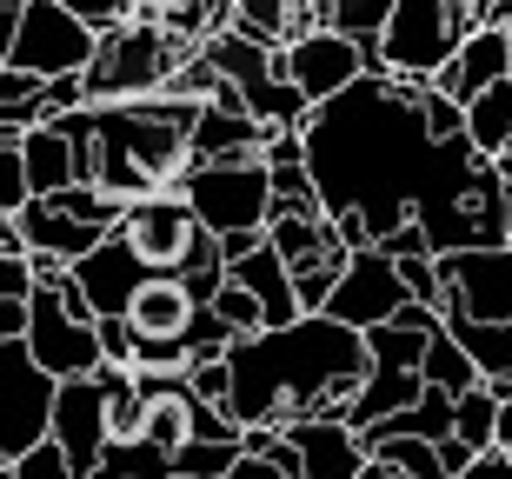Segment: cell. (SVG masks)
<instances>
[{
    "mask_svg": "<svg viewBox=\"0 0 512 479\" xmlns=\"http://www.w3.org/2000/svg\"><path fill=\"white\" fill-rule=\"evenodd\" d=\"M240 426H286V420H346L373 373V340L340 313H300L293 326H260L227 346Z\"/></svg>",
    "mask_w": 512,
    "mask_h": 479,
    "instance_id": "cell-1",
    "label": "cell"
},
{
    "mask_svg": "<svg viewBox=\"0 0 512 479\" xmlns=\"http://www.w3.org/2000/svg\"><path fill=\"white\" fill-rule=\"evenodd\" d=\"M200 107L207 100H187V94H140V100L100 107V180L94 187L120 193V200L187 187V173L200 167V154H193Z\"/></svg>",
    "mask_w": 512,
    "mask_h": 479,
    "instance_id": "cell-2",
    "label": "cell"
},
{
    "mask_svg": "<svg viewBox=\"0 0 512 479\" xmlns=\"http://www.w3.org/2000/svg\"><path fill=\"white\" fill-rule=\"evenodd\" d=\"M187 47L160 27V20H127L114 34H100V54L87 67V107H114V100L167 94L180 74Z\"/></svg>",
    "mask_w": 512,
    "mask_h": 479,
    "instance_id": "cell-3",
    "label": "cell"
},
{
    "mask_svg": "<svg viewBox=\"0 0 512 479\" xmlns=\"http://www.w3.org/2000/svg\"><path fill=\"white\" fill-rule=\"evenodd\" d=\"M473 27L479 7H466V0H399L380 40V67L406 80H439V67L466 47Z\"/></svg>",
    "mask_w": 512,
    "mask_h": 479,
    "instance_id": "cell-4",
    "label": "cell"
},
{
    "mask_svg": "<svg viewBox=\"0 0 512 479\" xmlns=\"http://www.w3.org/2000/svg\"><path fill=\"white\" fill-rule=\"evenodd\" d=\"M60 373L40 366V353L20 340H0V460H27L34 446L54 440Z\"/></svg>",
    "mask_w": 512,
    "mask_h": 479,
    "instance_id": "cell-5",
    "label": "cell"
},
{
    "mask_svg": "<svg viewBox=\"0 0 512 479\" xmlns=\"http://www.w3.org/2000/svg\"><path fill=\"white\" fill-rule=\"evenodd\" d=\"M94 54H100V34L67 0H27L20 7V27L0 47V67H27L40 80H60V74H87Z\"/></svg>",
    "mask_w": 512,
    "mask_h": 479,
    "instance_id": "cell-6",
    "label": "cell"
},
{
    "mask_svg": "<svg viewBox=\"0 0 512 479\" xmlns=\"http://www.w3.org/2000/svg\"><path fill=\"white\" fill-rule=\"evenodd\" d=\"M187 200L220 240L273 227V167L266 160H200L187 173Z\"/></svg>",
    "mask_w": 512,
    "mask_h": 479,
    "instance_id": "cell-7",
    "label": "cell"
},
{
    "mask_svg": "<svg viewBox=\"0 0 512 479\" xmlns=\"http://www.w3.org/2000/svg\"><path fill=\"white\" fill-rule=\"evenodd\" d=\"M27 346L40 353V366H54L60 380L100 373V360H107V346H100V313H80L67 287H34Z\"/></svg>",
    "mask_w": 512,
    "mask_h": 479,
    "instance_id": "cell-8",
    "label": "cell"
},
{
    "mask_svg": "<svg viewBox=\"0 0 512 479\" xmlns=\"http://www.w3.org/2000/svg\"><path fill=\"white\" fill-rule=\"evenodd\" d=\"M280 67H286V80L320 107V100L346 94L360 74H373V54H366L353 34H340V27H313V34L280 40Z\"/></svg>",
    "mask_w": 512,
    "mask_h": 479,
    "instance_id": "cell-9",
    "label": "cell"
},
{
    "mask_svg": "<svg viewBox=\"0 0 512 479\" xmlns=\"http://www.w3.org/2000/svg\"><path fill=\"white\" fill-rule=\"evenodd\" d=\"M153 260H140V247H133L127 233H107V240H100V247H87L74 260V280H67V293H74V307L80 313H100V320H107V313H127L133 307V293L147 287L153 280Z\"/></svg>",
    "mask_w": 512,
    "mask_h": 479,
    "instance_id": "cell-10",
    "label": "cell"
},
{
    "mask_svg": "<svg viewBox=\"0 0 512 479\" xmlns=\"http://www.w3.org/2000/svg\"><path fill=\"white\" fill-rule=\"evenodd\" d=\"M120 233L140 247V260H153L160 273H180L187 253H193V240L207 233V220L193 213L187 187H173V193H140V200L127 207V220H120Z\"/></svg>",
    "mask_w": 512,
    "mask_h": 479,
    "instance_id": "cell-11",
    "label": "cell"
},
{
    "mask_svg": "<svg viewBox=\"0 0 512 479\" xmlns=\"http://www.w3.org/2000/svg\"><path fill=\"white\" fill-rule=\"evenodd\" d=\"M406 300H413V287H406V273H399L393 253H386V247H360V253H353V267H346V280L333 287V300H326V313H340L346 326L373 333V326L399 320Z\"/></svg>",
    "mask_w": 512,
    "mask_h": 479,
    "instance_id": "cell-12",
    "label": "cell"
},
{
    "mask_svg": "<svg viewBox=\"0 0 512 479\" xmlns=\"http://www.w3.org/2000/svg\"><path fill=\"white\" fill-rule=\"evenodd\" d=\"M446 273V300L439 307H466L473 320H512V247H453L439 253Z\"/></svg>",
    "mask_w": 512,
    "mask_h": 479,
    "instance_id": "cell-13",
    "label": "cell"
},
{
    "mask_svg": "<svg viewBox=\"0 0 512 479\" xmlns=\"http://www.w3.org/2000/svg\"><path fill=\"white\" fill-rule=\"evenodd\" d=\"M54 446L67 453L80 479L94 473L114 446V426H107V386L100 373H80V380H60V406H54Z\"/></svg>",
    "mask_w": 512,
    "mask_h": 479,
    "instance_id": "cell-14",
    "label": "cell"
},
{
    "mask_svg": "<svg viewBox=\"0 0 512 479\" xmlns=\"http://www.w3.org/2000/svg\"><path fill=\"white\" fill-rule=\"evenodd\" d=\"M286 440L306 479H360L373 466V446L353 420H286Z\"/></svg>",
    "mask_w": 512,
    "mask_h": 479,
    "instance_id": "cell-15",
    "label": "cell"
},
{
    "mask_svg": "<svg viewBox=\"0 0 512 479\" xmlns=\"http://www.w3.org/2000/svg\"><path fill=\"white\" fill-rule=\"evenodd\" d=\"M0 220H14L20 240H27V253H60V260H80L87 247H100L114 227H100V220H80V213H67L54 200V193H34L20 213H0Z\"/></svg>",
    "mask_w": 512,
    "mask_h": 479,
    "instance_id": "cell-16",
    "label": "cell"
},
{
    "mask_svg": "<svg viewBox=\"0 0 512 479\" xmlns=\"http://www.w3.org/2000/svg\"><path fill=\"white\" fill-rule=\"evenodd\" d=\"M493 80H512V34L506 27H473L466 47L439 67L433 87H446L453 100H473V94H486Z\"/></svg>",
    "mask_w": 512,
    "mask_h": 479,
    "instance_id": "cell-17",
    "label": "cell"
},
{
    "mask_svg": "<svg viewBox=\"0 0 512 479\" xmlns=\"http://www.w3.org/2000/svg\"><path fill=\"white\" fill-rule=\"evenodd\" d=\"M193 313H200V300H193L187 280H180V273H153L147 287L133 293L127 320H133V333H140V340H187Z\"/></svg>",
    "mask_w": 512,
    "mask_h": 479,
    "instance_id": "cell-18",
    "label": "cell"
},
{
    "mask_svg": "<svg viewBox=\"0 0 512 479\" xmlns=\"http://www.w3.org/2000/svg\"><path fill=\"white\" fill-rule=\"evenodd\" d=\"M0 140H20L27 173H34V193H60V187H74V180H80V154H74V140L60 134V120L27 127V134H0Z\"/></svg>",
    "mask_w": 512,
    "mask_h": 479,
    "instance_id": "cell-19",
    "label": "cell"
},
{
    "mask_svg": "<svg viewBox=\"0 0 512 479\" xmlns=\"http://www.w3.org/2000/svg\"><path fill=\"white\" fill-rule=\"evenodd\" d=\"M453 413H459V393H446V386H426L413 406H399V413H386L380 426H366V446L399 440V433H419V440H446V433H453Z\"/></svg>",
    "mask_w": 512,
    "mask_h": 479,
    "instance_id": "cell-20",
    "label": "cell"
},
{
    "mask_svg": "<svg viewBox=\"0 0 512 479\" xmlns=\"http://www.w3.org/2000/svg\"><path fill=\"white\" fill-rule=\"evenodd\" d=\"M499 413H506V393H499L493 380H479V386H466V393H459L453 433L473 446V453H493V446H499Z\"/></svg>",
    "mask_w": 512,
    "mask_h": 479,
    "instance_id": "cell-21",
    "label": "cell"
},
{
    "mask_svg": "<svg viewBox=\"0 0 512 479\" xmlns=\"http://www.w3.org/2000/svg\"><path fill=\"white\" fill-rule=\"evenodd\" d=\"M193 380L187 386H167V393H147V440L160 446V453H180V446L193 440Z\"/></svg>",
    "mask_w": 512,
    "mask_h": 479,
    "instance_id": "cell-22",
    "label": "cell"
},
{
    "mask_svg": "<svg viewBox=\"0 0 512 479\" xmlns=\"http://www.w3.org/2000/svg\"><path fill=\"white\" fill-rule=\"evenodd\" d=\"M466 134H473L479 154H506V140H512V80H493L486 94L466 100Z\"/></svg>",
    "mask_w": 512,
    "mask_h": 479,
    "instance_id": "cell-23",
    "label": "cell"
},
{
    "mask_svg": "<svg viewBox=\"0 0 512 479\" xmlns=\"http://www.w3.org/2000/svg\"><path fill=\"white\" fill-rule=\"evenodd\" d=\"M486 373H479V360L459 346V333L446 320L433 326V346H426V386H446V393H466V386H479Z\"/></svg>",
    "mask_w": 512,
    "mask_h": 479,
    "instance_id": "cell-24",
    "label": "cell"
},
{
    "mask_svg": "<svg viewBox=\"0 0 512 479\" xmlns=\"http://www.w3.org/2000/svg\"><path fill=\"white\" fill-rule=\"evenodd\" d=\"M399 0H326V20L340 27V34H353L373 54V74H386L380 67V40H386V20H393Z\"/></svg>",
    "mask_w": 512,
    "mask_h": 479,
    "instance_id": "cell-25",
    "label": "cell"
},
{
    "mask_svg": "<svg viewBox=\"0 0 512 479\" xmlns=\"http://www.w3.org/2000/svg\"><path fill=\"white\" fill-rule=\"evenodd\" d=\"M266 167H273V160H266ZM273 213H326L313 160H280V167H273Z\"/></svg>",
    "mask_w": 512,
    "mask_h": 479,
    "instance_id": "cell-26",
    "label": "cell"
},
{
    "mask_svg": "<svg viewBox=\"0 0 512 479\" xmlns=\"http://www.w3.org/2000/svg\"><path fill=\"white\" fill-rule=\"evenodd\" d=\"M373 460L399 466V473H413V479H453V466H446L439 440H419V433H399V440H380V446H373Z\"/></svg>",
    "mask_w": 512,
    "mask_h": 479,
    "instance_id": "cell-27",
    "label": "cell"
},
{
    "mask_svg": "<svg viewBox=\"0 0 512 479\" xmlns=\"http://www.w3.org/2000/svg\"><path fill=\"white\" fill-rule=\"evenodd\" d=\"M240 460H247L240 440H187L180 453H173V466H180L187 479H227Z\"/></svg>",
    "mask_w": 512,
    "mask_h": 479,
    "instance_id": "cell-28",
    "label": "cell"
},
{
    "mask_svg": "<svg viewBox=\"0 0 512 479\" xmlns=\"http://www.w3.org/2000/svg\"><path fill=\"white\" fill-rule=\"evenodd\" d=\"M213 307L227 313V326H233V333H260V326H266V300L247 287V280H233V273H227V287L213 293Z\"/></svg>",
    "mask_w": 512,
    "mask_h": 479,
    "instance_id": "cell-29",
    "label": "cell"
},
{
    "mask_svg": "<svg viewBox=\"0 0 512 479\" xmlns=\"http://www.w3.org/2000/svg\"><path fill=\"white\" fill-rule=\"evenodd\" d=\"M34 200V173H27V154L20 140H0V213H20Z\"/></svg>",
    "mask_w": 512,
    "mask_h": 479,
    "instance_id": "cell-30",
    "label": "cell"
},
{
    "mask_svg": "<svg viewBox=\"0 0 512 479\" xmlns=\"http://www.w3.org/2000/svg\"><path fill=\"white\" fill-rule=\"evenodd\" d=\"M187 380H193V393L213 400V406L233 400V360H227V353H200V360L187 366Z\"/></svg>",
    "mask_w": 512,
    "mask_h": 479,
    "instance_id": "cell-31",
    "label": "cell"
},
{
    "mask_svg": "<svg viewBox=\"0 0 512 479\" xmlns=\"http://www.w3.org/2000/svg\"><path fill=\"white\" fill-rule=\"evenodd\" d=\"M0 479H80V473L67 466V453L47 440V446H34L27 460H0Z\"/></svg>",
    "mask_w": 512,
    "mask_h": 479,
    "instance_id": "cell-32",
    "label": "cell"
},
{
    "mask_svg": "<svg viewBox=\"0 0 512 479\" xmlns=\"http://www.w3.org/2000/svg\"><path fill=\"white\" fill-rule=\"evenodd\" d=\"M240 27H253L260 40L293 34V0H240Z\"/></svg>",
    "mask_w": 512,
    "mask_h": 479,
    "instance_id": "cell-33",
    "label": "cell"
},
{
    "mask_svg": "<svg viewBox=\"0 0 512 479\" xmlns=\"http://www.w3.org/2000/svg\"><path fill=\"white\" fill-rule=\"evenodd\" d=\"M40 273H34V253H0V293H14V300H34Z\"/></svg>",
    "mask_w": 512,
    "mask_h": 479,
    "instance_id": "cell-34",
    "label": "cell"
},
{
    "mask_svg": "<svg viewBox=\"0 0 512 479\" xmlns=\"http://www.w3.org/2000/svg\"><path fill=\"white\" fill-rule=\"evenodd\" d=\"M133 340H140V333H133L127 313H107V320H100V346H107V360H127L133 366Z\"/></svg>",
    "mask_w": 512,
    "mask_h": 479,
    "instance_id": "cell-35",
    "label": "cell"
},
{
    "mask_svg": "<svg viewBox=\"0 0 512 479\" xmlns=\"http://www.w3.org/2000/svg\"><path fill=\"white\" fill-rule=\"evenodd\" d=\"M380 247L393 253V260H406V253H439V247H433V233L419 227V220H406V227H399V233H386Z\"/></svg>",
    "mask_w": 512,
    "mask_h": 479,
    "instance_id": "cell-36",
    "label": "cell"
},
{
    "mask_svg": "<svg viewBox=\"0 0 512 479\" xmlns=\"http://www.w3.org/2000/svg\"><path fill=\"white\" fill-rule=\"evenodd\" d=\"M466 479H512V446H493V453H479L466 466Z\"/></svg>",
    "mask_w": 512,
    "mask_h": 479,
    "instance_id": "cell-37",
    "label": "cell"
},
{
    "mask_svg": "<svg viewBox=\"0 0 512 479\" xmlns=\"http://www.w3.org/2000/svg\"><path fill=\"white\" fill-rule=\"evenodd\" d=\"M227 479H300V473H286V466H273V460H260V453H247V460L233 466Z\"/></svg>",
    "mask_w": 512,
    "mask_h": 479,
    "instance_id": "cell-38",
    "label": "cell"
},
{
    "mask_svg": "<svg viewBox=\"0 0 512 479\" xmlns=\"http://www.w3.org/2000/svg\"><path fill=\"white\" fill-rule=\"evenodd\" d=\"M360 479H413V473H399V466H386V460H373V466H366V473Z\"/></svg>",
    "mask_w": 512,
    "mask_h": 479,
    "instance_id": "cell-39",
    "label": "cell"
},
{
    "mask_svg": "<svg viewBox=\"0 0 512 479\" xmlns=\"http://www.w3.org/2000/svg\"><path fill=\"white\" fill-rule=\"evenodd\" d=\"M167 479H187V473H180V466H173V473H167Z\"/></svg>",
    "mask_w": 512,
    "mask_h": 479,
    "instance_id": "cell-40",
    "label": "cell"
},
{
    "mask_svg": "<svg viewBox=\"0 0 512 479\" xmlns=\"http://www.w3.org/2000/svg\"><path fill=\"white\" fill-rule=\"evenodd\" d=\"M466 7H486V0H466Z\"/></svg>",
    "mask_w": 512,
    "mask_h": 479,
    "instance_id": "cell-41",
    "label": "cell"
},
{
    "mask_svg": "<svg viewBox=\"0 0 512 479\" xmlns=\"http://www.w3.org/2000/svg\"><path fill=\"white\" fill-rule=\"evenodd\" d=\"M506 247H512V233H506Z\"/></svg>",
    "mask_w": 512,
    "mask_h": 479,
    "instance_id": "cell-42",
    "label": "cell"
},
{
    "mask_svg": "<svg viewBox=\"0 0 512 479\" xmlns=\"http://www.w3.org/2000/svg\"><path fill=\"white\" fill-rule=\"evenodd\" d=\"M506 34H512V27H506Z\"/></svg>",
    "mask_w": 512,
    "mask_h": 479,
    "instance_id": "cell-43",
    "label": "cell"
}]
</instances>
